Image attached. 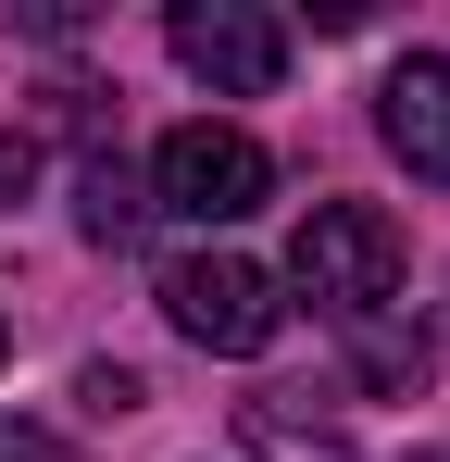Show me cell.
I'll use <instances>...</instances> for the list:
<instances>
[{"mask_svg": "<svg viewBox=\"0 0 450 462\" xmlns=\"http://www.w3.org/2000/svg\"><path fill=\"white\" fill-rule=\"evenodd\" d=\"M250 450H263V462H363L338 425H313L300 400H250Z\"/></svg>", "mask_w": 450, "mask_h": 462, "instance_id": "52a82bcc", "label": "cell"}, {"mask_svg": "<svg viewBox=\"0 0 450 462\" xmlns=\"http://www.w3.org/2000/svg\"><path fill=\"white\" fill-rule=\"evenodd\" d=\"M0 350H13V325H0Z\"/></svg>", "mask_w": 450, "mask_h": 462, "instance_id": "7c38bea8", "label": "cell"}, {"mask_svg": "<svg viewBox=\"0 0 450 462\" xmlns=\"http://www.w3.org/2000/svg\"><path fill=\"white\" fill-rule=\"evenodd\" d=\"M351 350H363L375 387H426V325H400V300L363 312V325H351Z\"/></svg>", "mask_w": 450, "mask_h": 462, "instance_id": "ba28073f", "label": "cell"}, {"mask_svg": "<svg viewBox=\"0 0 450 462\" xmlns=\"http://www.w3.org/2000/svg\"><path fill=\"white\" fill-rule=\"evenodd\" d=\"M288 288L313 312H338V325L388 312L400 300V226H388L375 200H313V213H300V250H288Z\"/></svg>", "mask_w": 450, "mask_h": 462, "instance_id": "6da1fadb", "label": "cell"}, {"mask_svg": "<svg viewBox=\"0 0 450 462\" xmlns=\"http://www.w3.org/2000/svg\"><path fill=\"white\" fill-rule=\"evenodd\" d=\"M375 100H388V113H375V125H388V151L413 162L426 188H450V51H413Z\"/></svg>", "mask_w": 450, "mask_h": 462, "instance_id": "5b68a950", "label": "cell"}, {"mask_svg": "<svg viewBox=\"0 0 450 462\" xmlns=\"http://www.w3.org/2000/svg\"><path fill=\"white\" fill-rule=\"evenodd\" d=\"M75 400H88V425H126V412H138L150 387L126 375V363H88V375H75Z\"/></svg>", "mask_w": 450, "mask_h": 462, "instance_id": "9c48e42d", "label": "cell"}, {"mask_svg": "<svg viewBox=\"0 0 450 462\" xmlns=\"http://www.w3.org/2000/svg\"><path fill=\"white\" fill-rule=\"evenodd\" d=\"M75 226L100 237V250H126V237L150 226V188L126 175V151H88V175H75Z\"/></svg>", "mask_w": 450, "mask_h": 462, "instance_id": "8992f818", "label": "cell"}, {"mask_svg": "<svg viewBox=\"0 0 450 462\" xmlns=\"http://www.w3.org/2000/svg\"><path fill=\"white\" fill-rule=\"evenodd\" d=\"M163 312H175V337L188 350H213V363H250L288 300H276V275L263 263H238V250H188V263H163Z\"/></svg>", "mask_w": 450, "mask_h": 462, "instance_id": "3957f363", "label": "cell"}, {"mask_svg": "<svg viewBox=\"0 0 450 462\" xmlns=\"http://www.w3.org/2000/svg\"><path fill=\"white\" fill-rule=\"evenodd\" d=\"M25 175H38V138H0V213L25 200Z\"/></svg>", "mask_w": 450, "mask_h": 462, "instance_id": "8fae6325", "label": "cell"}, {"mask_svg": "<svg viewBox=\"0 0 450 462\" xmlns=\"http://www.w3.org/2000/svg\"><path fill=\"white\" fill-rule=\"evenodd\" d=\"M263 188H276V162L250 125H175L163 151H150V213H188V226H238V213H263Z\"/></svg>", "mask_w": 450, "mask_h": 462, "instance_id": "7a4b0ae2", "label": "cell"}, {"mask_svg": "<svg viewBox=\"0 0 450 462\" xmlns=\"http://www.w3.org/2000/svg\"><path fill=\"white\" fill-rule=\"evenodd\" d=\"M163 38H175V63L201 88H225V100H263V88L288 76V25H276L263 0H175Z\"/></svg>", "mask_w": 450, "mask_h": 462, "instance_id": "277c9868", "label": "cell"}, {"mask_svg": "<svg viewBox=\"0 0 450 462\" xmlns=\"http://www.w3.org/2000/svg\"><path fill=\"white\" fill-rule=\"evenodd\" d=\"M0 462H75V438H51V425H0Z\"/></svg>", "mask_w": 450, "mask_h": 462, "instance_id": "30bf717a", "label": "cell"}]
</instances>
